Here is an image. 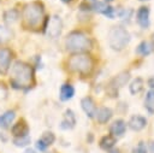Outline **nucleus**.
Segmentation results:
<instances>
[{"label":"nucleus","mask_w":154,"mask_h":153,"mask_svg":"<svg viewBox=\"0 0 154 153\" xmlns=\"http://www.w3.org/2000/svg\"><path fill=\"white\" fill-rule=\"evenodd\" d=\"M34 72L29 64L24 61H16L11 67L10 81L14 88L29 87L32 83Z\"/></svg>","instance_id":"f257e3e1"},{"label":"nucleus","mask_w":154,"mask_h":153,"mask_svg":"<svg viewBox=\"0 0 154 153\" xmlns=\"http://www.w3.org/2000/svg\"><path fill=\"white\" fill-rule=\"evenodd\" d=\"M43 16H45L43 6H42V4L37 2V1H34V2L25 5L23 13H22L23 22L29 28L37 27L41 23V20L43 19Z\"/></svg>","instance_id":"f03ea898"},{"label":"nucleus","mask_w":154,"mask_h":153,"mask_svg":"<svg viewBox=\"0 0 154 153\" xmlns=\"http://www.w3.org/2000/svg\"><path fill=\"white\" fill-rule=\"evenodd\" d=\"M65 45H66V48L69 51L77 52V53H82V52H84L91 47L90 39L81 31L70 33L65 40Z\"/></svg>","instance_id":"7ed1b4c3"},{"label":"nucleus","mask_w":154,"mask_h":153,"mask_svg":"<svg viewBox=\"0 0 154 153\" xmlns=\"http://www.w3.org/2000/svg\"><path fill=\"white\" fill-rule=\"evenodd\" d=\"M69 69L73 72H78L82 75H87L93 70L94 61L90 55L85 53H77L70 57L69 59Z\"/></svg>","instance_id":"20e7f679"},{"label":"nucleus","mask_w":154,"mask_h":153,"mask_svg":"<svg viewBox=\"0 0 154 153\" xmlns=\"http://www.w3.org/2000/svg\"><path fill=\"white\" fill-rule=\"evenodd\" d=\"M130 42V34L123 27H113L108 31V45L114 51H122Z\"/></svg>","instance_id":"39448f33"},{"label":"nucleus","mask_w":154,"mask_h":153,"mask_svg":"<svg viewBox=\"0 0 154 153\" xmlns=\"http://www.w3.org/2000/svg\"><path fill=\"white\" fill-rule=\"evenodd\" d=\"M61 30H63V22L60 19V17H58V16L51 17L48 20V24H47V29H46L47 35L51 39H57L61 34Z\"/></svg>","instance_id":"423d86ee"},{"label":"nucleus","mask_w":154,"mask_h":153,"mask_svg":"<svg viewBox=\"0 0 154 153\" xmlns=\"http://www.w3.org/2000/svg\"><path fill=\"white\" fill-rule=\"evenodd\" d=\"M55 141V135L52 131H45L41 136V139L37 140L36 142V147L40 151H46L48 146H51L52 143H54Z\"/></svg>","instance_id":"0eeeda50"},{"label":"nucleus","mask_w":154,"mask_h":153,"mask_svg":"<svg viewBox=\"0 0 154 153\" xmlns=\"http://www.w3.org/2000/svg\"><path fill=\"white\" fill-rule=\"evenodd\" d=\"M12 53L7 48H0V73H6L10 69Z\"/></svg>","instance_id":"6e6552de"},{"label":"nucleus","mask_w":154,"mask_h":153,"mask_svg":"<svg viewBox=\"0 0 154 153\" xmlns=\"http://www.w3.org/2000/svg\"><path fill=\"white\" fill-rule=\"evenodd\" d=\"M81 106H82V110L85 112V114H87L89 118L95 117V113H96V105H95L94 100H93L90 96L83 98L82 101H81Z\"/></svg>","instance_id":"1a4fd4ad"},{"label":"nucleus","mask_w":154,"mask_h":153,"mask_svg":"<svg viewBox=\"0 0 154 153\" xmlns=\"http://www.w3.org/2000/svg\"><path fill=\"white\" fill-rule=\"evenodd\" d=\"M136 20L140 24V27H142L144 29L148 28V25H149V8L146 6L140 7L137 10V13H136Z\"/></svg>","instance_id":"9d476101"},{"label":"nucleus","mask_w":154,"mask_h":153,"mask_svg":"<svg viewBox=\"0 0 154 153\" xmlns=\"http://www.w3.org/2000/svg\"><path fill=\"white\" fill-rule=\"evenodd\" d=\"M125 129H126V124L123 119H117L114 120L111 126H109V133L113 137H120L124 135L125 133Z\"/></svg>","instance_id":"9b49d317"},{"label":"nucleus","mask_w":154,"mask_h":153,"mask_svg":"<svg viewBox=\"0 0 154 153\" xmlns=\"http://www.w3.org/2000/svg\"><path fill=\"white\" fill-rule=\"evenodd\" d=\"M12 134L14 135V137H19V136H25L29 134V126L26 124V122L24 119L18 120L11 129Z\"/></svg>","instance_id":"f8f14e48"},{"label":"nucleus","mask_w":154,"mask_h":153,"mask_svg":"<svg viewBox=\"0 0 154 153\" xmlns=\"http://www.w3.org/2000/svg\"><path fill=\"white\" fill-rule=\"evenodd\" d=\"M146 124H147L146 118L142 117V116H137V114L132 116L130 118V120H129V126L134 131H141L142 129H144Z\"/></svg>","instance_id":"ddd939ff"},{"label":"nucleus","mask_w":154,"mask_h":153,"mask_svg":"<svg viewBox=\"0 0 154 153\" xmlns=\"http://www.w3.org/2000/svg\"><path fill=\"white\" fill-rule=\"evenodd\" d=\"M112 116H113V112L109 107H100L99 110H96V113H95L97 122L101 124L107 123L112 118Z\"/></svg>","instance_id":"4468645a"},{"label":"nucleus","mask_w":154,"mask_h":153,"mask_svg":"<svg viewBox=\"0 0 154 153\" xmlns=\"http://www.w3.org/2000/svg\"><path fill=\"white\" fill-rule=\"evenodd\" d=\"M76 124V116L71 110H66L64 113V118L61 122L63 129H72Z\"/></svg>","instance_id":"2eb2a0df"},{"label":"nucleus","mask_w":154,"mask_h":153,"mask_svg":"<svg viewBox=\"0 0 154 153\" xmlns=\"http://www.w3.org/2000/svg\"><path fill=\"white\" fill-rule=\"evenodd\" d=\"M73 95H75V88H73L71 84L65 83V84H63V86L60 87V93H59L60 100L67 101V100H70Z\"/></svg>","instance_id":"dca6fc26"},{"label":"nucleus","mask_w":154,"mask_h":153,"mask_svg":"<svg viewBox=\"0 0 154 153\" xmlns=\"http://www.w3.org/2000/svg\"><path fill=\"white\" fill-rule=\"evenodd\" d=\"M14 117H16L14 111H11V110L6 111L5 113H2L0 116V126L4 128V129L10 128L12 122H13V119H14Z\"/></svg>","instance_id":"f3484780"},{"label":"nucleus","mask_w":154,"mask_h":153,"mask_svg":"<svg viewBox=\"0 0 154 153\" xmlns=\"http://www.w3.org/2000/svg\"><path fill=\"white\" fill-rule=\"evenodd\" d=\"M130 80V73L129 72H120L118 76H116L114 78H113V81H112V83H111V86L113 87V88H120V87H123V86H125L126 83H128V81Z\"/></svg>","instance_id":"a211bd4d"},{"label":"nucleus","mask_w":154,"mask_h":153,"mask_svg":"<svg viewBox=\"0 0 154 153\" xmlns=\"http://www.w3.org/2000/svg\"><path fill=\"white\" fill-rule=\"evenodd\" d=\"M152 52H153V45L149 41H142L136 48V53L140 55H148Z\"/></svg>","instance_id":"6ab92c4d"},{"label":"nucleus","mask_w":154,"mask_h":153,"mask_svg":"<svg viewBox=\"0 0 154 153\" xmlns=\"http://www.w3.org/2000/svg\"><path fill=\"white\" fill-rule=\"evenodd\" d=\"M143 86H144L143 80L140 78V77H137V78H135V80L130 83V86H129V90H130V93H131L132 95H136V94H138V93L142 92Z\"/></svg>","instance_id":"aec40b11"},{"label":"nucleus","mask_w":154,"mask_h":153,"mask_svg":"<svg viewBox=\"0 0 154 153\" xmlns=\"http://www.w3.org/2000/svg\"><path fill=\"white\" fill-rule=\"evenodd\" d=\"M144 107L149 113H154V89H150L147 92V95L144 99Z\"/></svg>","instance_id":"412c9836"},{"label":"nucleus","mask_w":154,"mask_h":153,"mask_svg":"<svg viewBox=\"0 0 154 153\" xmlns=\"http://www.w3.org/2000/svg\"><path fill=\"white\" fill-rule=\"evenodd\" d=\"M116 143V137H113L112 135H106L100 140V147L105 151H109Z\"/></svg>","instance_id":"4be33fe9"},{"label":"nucleus","mask_w":154,"mask_h":153,"mask_svg":"<svg viewBox=\"0 0 154 153\" xmlns=\"http://www.w3.org/2000/svg\"><path fill=\"white\" fill-rule=\"evenodd\" d=\"M4 17H5L6 23L12 24V23H14V22L18 19V12H17L16 10H10V11H7V12L5 13Z\"/></svg>","instance_id":"5701e85b"},{"label":"nucleus","mask_w":154,"mask_h":153,"mask_svg":"<svg viewBox=\"0 0 154 153\" xmlns=\"http://www.w3.org/2000/svg\"><path fill=\"white\" fill-rule=\"evenodd\" d=\"M13 142H14V145L18 146V147H24V146H26V145L30 143V136H29V135H25V136L14 137Z\"/></svg>","instance_id":"b1692460"},{"label":"nucleus","mask_w":154,"mask_h":153,"mask_svg":"<svg viewBox=\"0 0 154 153\" xmlns=\"http://www.w3.org/2000/svg\"><path fill=\"white\" fill-rule=\"evenodd\" d=\"M93 8H94L96 12L105 14L106 11H107V8H108V5H107L106 2H102V1H95V2L93 4Z\"/></svg>","instance_id":"393cba45"},{"label":"nucleus","mask_w":154,"mask_h":153,"mask_svg":"<svg viewBox=\"0 0 154 153\" xmlns=\"http://www.w3.org/2000/svg\"><path fill=\"white\" fill-rule=\"evenodd\" d=\"M10 36H11V34H10V30L7 29V28H5V27H2V25H0V42L2 41H6V40H8L10 39Z\"/></svg>","instance_id":"a878e982"},{"label":"nucleus","mask_w":154,"mask_h":153,"mask_svg":"<svg viewBox=\"0 0 154 153\" xmlns=\"http://www.w3.org/2000/svg\"><path fill=\"white\" fill-rule=\"evenodd\" d=\"M132 153H148V151H147L146 145H144L143 142H140V143L132 149Z\"/></svg>","instance_id":"bb28decb"},{"label":"nucleus","mask_w":154,"mask_h":153,"mask_svg":"<svg viewBox=\"0 0 154 153\" xmlns=\"http://www.w3.org/2000/svg\"><path fill=\"white\" fill-rule=\"evenodd\" d=\"M7 98V89L4 86H0V100H5Z\"/></svg>","instance_id":"cd10ccee"},{"label":"nucleus","mask_w":154,"mask_h":153,"mask_svg":"<svg viewBox=\"0 0 154 153\" xmlns=\"http://www.w3.org/2000/svg\"><path fill=\"white\" fill-rule=\"evenodd\" d=\"M24 153H36V152H35L34 149H31V148H29V149H26V151H25Z\"/></svg>","instance_id":"c85d7f7f"},{"label":"nucleus","mask_w":154,"mask_h":153,"mask_svg":"<svg viewBox=\"0 0 154 153\" xmlns=\"http://www.w3.org/2000/svg\"><path fill=\"white\" fill-rule=\"evenodd\" d=\"M63 2H70V1H72V0H61Z\"/></svg>","instance_id":"c756f323"},{"label":"nucleus","mask_w":154,"mask_h":153,"mask_svg":"<svg viewBox=\"0 0 154 153\" xmlns=\"http://www.w3.org/2000/svg\"><path fill=\"white\" fill-rule=\"evenodd\" d=\"M152 39H153V42H154V34L152 35Z\"/></svg>","instance_id":"7c9ffc66"},{"label":"nucleus","mask_w":154,"mask_h":153,"mask_svg":"<svg viewBox=\"0 0 154 153\" xmlns=\"http://www.w3.org/2000/svg\"><path fill=\"white\" fill-rule=\"evenodd\" d=\"M106 1H108V2H109V1H113V0H106Z\"/></svg>","instance_id":"2f4dec72"}]
</instances>
